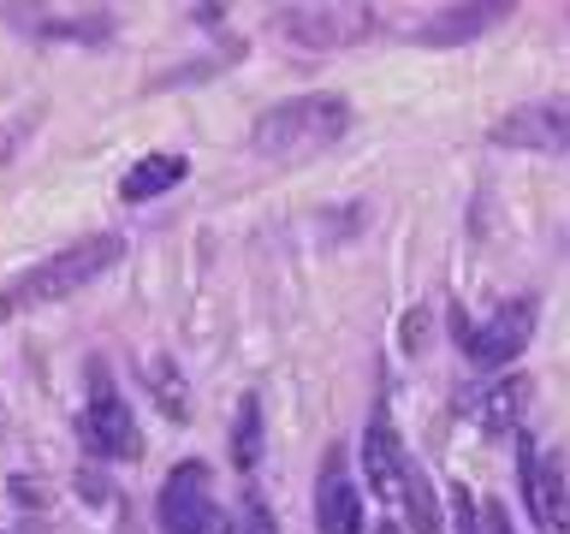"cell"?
I'll use <instances>...</instances> for the list:
<instances>
[{
	"label": "cell",
	"instance_id": "11",
	"mask_svg": "<svg viewBox=\"0 0 570 534\" xmlns=\"http://www.w3.org/2000/svg\"><path fill=\"white\" fill-rule=\"evenodd\" d=\"M499 18H511V7L505 0H488V7H452V12H434L428 18V30H416L422 42H470V36H481V30H493Z\"/></svg>",
	"mask_w": 570,
	"mask_h": 534
},
{
	"label": "cell",
	"instance_id": "6",
	"mask_svg": "<svg viewBox=\"0 0 570 534\" xmlns=\"http://www.w3.org/2000/svg\"><path fill=\"white\" fill-rule=\"evenodd\" d=\"M279 30L303 48H351L374 30L368 7H292L279 12Z\"/></svg>",
	"mask_w": 570,
	"mask_h": 534
},
{
	"label": "cell",
	"instance_id": "17",
	"mask_svg": "<svg viewBox=\"0 0 570 534\" xmlns=\"http://www.w3.org/2000/svg\"><path fill=\"white\" fill-rule=\"evenodd\" d=\"M452 516H458V534H481V511L470 487H452Z\"/></svg>",
	"mask_w": 570,
	"mask_h": 534
},
{
	"label": "cell",
	"instance_id": "14",
	"mask_svg": "<svg viewBox=\"0 0 570 534\" xmlns=\"http://www.w3.org/2000/svg\"><path fill=\"white\" fill-rule=\"evenodd\" d=\"M232 463H238V469H256V463H262V404H256V398L238 404V427H232Z\"/></svg>",
	"mask_w": 570,
	"mask_h": 534
},
{
	"label": "cell",
	"instance_id": "8",
	"mask_svg": "<svg viewBox=\"0 0 570 534\" xmlns=\"http://www.w3.org/2000/svg\"><path fill=\"white\" fill-rule=\"evenodd\" d=\"M529 333H534V303L511 297V303H499V309L470 333V356L481 368H499V363H511V356H523Z\"/></svg>",
	"mask_w": 570,
	"mask_h": 534
},
{
	"label": "cell",
	"instance_id": "20",
	"mask_svg": "<svg viewBox=\"0 0 570 534\" xmlns=\"http://www.w3.org/2000/svg\"><path fill=\"white\" fill-rule=\"evenodd\" d=\"M374 534H399V528H392V523H381V528H374Z\"/></svg>",
	"mask_w": 570,
	"mask_h": 534
},
{
	"label": "cell",
	"instance_id": "19",
	"mask_svg": "<svg viewBox=\"0 0 570 534\" xmlns=\"http://www.w3.org/2000/svg\"><path fill=\"white\" fill-rule=\"evenodd\" d=\"M475 511H481V523H488V534H517V528H511V516H505V505H493V498H481Z\"/></svg>",
	"mask_w": 570,
	"mask_h": 534
},
{
	"label": "cell",
	"instance_id": "16",
	"mask_svg": "<svg viewBox=\"0 0 570 534\" xmlns=\"http://www.w3.org/2000/svg\"><path fill=\"white\" fill-rule=\"evenodd\" d=\"M142 374H149V386H155L160 409H167L173 422H185V416H190V404H185V380H178V368L167 363V356H155V363L142 368Z\"/></svg>",
	"mask_w": 570,
	"mask_h": 534
},
{
	"label": "cell",
	"instance_id": "4",
	"mask_svg": "<svg viewBox=\"0 0 570 534\" xmlns=\"http://www.w3.org/2000/svg\"><path fill=\"white\" fill-rule=\"evenodd\" d=\"M499 149H534V155H570V96H547L529 107H511L493 125Z\"/></svg>",
	"mask_w": 570,
	"mask_h": 534
},
{
	"label": "cell",
	"instance_id": "7",
	"mask_svg": "<svg viewBox=\"0 0 570 534\" xmlns=\"http://www.w3.org/2000/svg\"><path fill=\"white\" fill-rule=\"evenodd\" d=\"M517 475H523V498H529V511L541 516V528H547V534H570L564 452H529V445H523V463H517Z\"/></svg>",
	"mask_w": 570,
	"mask_h": 534
},
{
	"label": "cell",
	"instance_id": "10",
	"mask_svg": "<svg viewBox=\"0 0 570 534\" xmlns=\"http://www.w3.org/2000/svg\"><path fill=\"white\" fill-rule=\"evenodd\" d=\"M363 463H368V487H374V493H381V498H404L410 463H404L399 427H392L386 416L368 422V434H363Z\"/></svg>",
	"mask_w": 570,
	"mask_h": 534
},
{
	"label": "cell",
	"instance_id": "1",
	"mask_svg": "<svg viewBox=\"0 0 570 534\" xmlns=\"http://www.w3.org/2000/svg\"><path fill=\"white\" fill-rule=\"evenodd\" d=\"M119 238L114 231H96V238H78L66 249H53L48 261H36L30 274H18L7 291H0V320L7 315H30V309H53V303L78 297L89 279H101L107 267L119 261Z\"/></svg>",
	"mask_w": 570,
	"mask_h": 534
},
{
	"label": "cell",
	"instance_id": "3",
	"mask_svg": "<svg viewBox=\"0 0 570 534\" xmlns=\"http://www.w3.org/2000/svg\"><path fill=\"white\" fill-rule=\"evenodd\" d=\"M83 445L89 457H107V463H131L142 452L137 439V422L131 409H125L114 374H107L101 363H89V404H83Z\"/></svg>",
	"mask_w": 570,
	"mask_h": 534
},
{
	"label": "cell",
	"instance_id": "5",
	"mask_svg": "<svg viewBox=\"0 0 570 534\" xmlns=\"http://www.w3.org/2000/svg\"><path fill=\"white\" fill-rule=\"evenodd\" d=\"M160 528L167 534H226L220 511L208 498V469L203 463H178L160 487Z\"/></svg>",
	"mask_w": 570,
	"mask_h": 534
},
{
	"label": "cell",
	"instance_id": "15",
	"mask_svg": "<svg viewBox=\"0 0 570 534\" xmlns=\"http://www.w3.org/2000/svg\"><path fill=\"white\" fill-rule=\"evenodd\" d=\"M404 505H410V528L416 534H440V498L428 487V475H416V469L404 475Z\"/></svg>",
	"mask_w": 570,
	"mask_h": 534
},
{
	"label": "cell",
	"instance_id": "18",
	"mask_svg": "<svg viewBox=\"0 0 570 534\" xmlns=\"http://www.w3.org/2000/svg\"><path fill=\"white\" fill-rule=\"evenodd\" d=\"M244 534H279L274 511H267L262 498H244Z\"/></svg>",
	"mask_w": 570,
	"mask_h": 534
},
{
	"label": "cell",
	"instance_id": "12",
	"mask_svg": "<svg viewBox=\"0 0 570 534\" xmlns=\"http://www.w3.org/2000/svg\"><path fill=\"white\" fill-rule=\"evenodd\" d=\"M185 172H190V160H185V155H142L137 167L119 178V196H125V202H149V196L173 190Z\"/></svg>",
	"mask_w": 570,
	"mask_h": 534
},
{
	"label": "cell",
	"instance_id": "13",
	"mask_svg": "<svg viewBox=\"0 0 570 534\" xmlns=\"http://www.w3.org/2000/svg\"><path fill=\"white\" fill-rule=\"evenodd\" d=\"M523 404H529V380H499V386L481 392L475 422L488 427V434H511L517 416H523Z\"/></svg>",
	"mask_w": 570,
	"mask_h": 534
},
{
	"label": "cell",
	"instance_id": "2",
	"mask_svg": "<svg viewBox=\"0 0 570 534\" xmlns=\"http://www.w3.org/2000/svg\"><path fill=\"white\" fill-rule=\"evenodd\" d=\"M351 131V101L345 96H292L279 107H267L249 131V149L262 160H303L333 149Z\"/></svg>",
	"mask_w": 570,
	"mask_h": 534
},
{
	"label": "cell",
	"instance_id": "9",
	"mask_svg": "<svg viewBox=\"0 0 570 534\" xmlns=\"http://www.w3.org/2000/svg\"><path fill=\"white\" fill-rule=\"evenodd\" d=\"M315 523H321V534H363V498L351 487L338 445L321 457V475H315Z\"/></svg>",
	"mask_w": 570,
	"mask_h": 534
}]
</instances>
